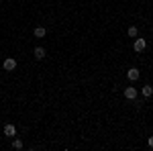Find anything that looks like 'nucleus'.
Here are the masks:
<instances>
[{"mask_svg":"<svg viewBox=\"0 0 153 151\" xmlns=\"http://www.w3.org/2000/svg\"><path fill=\"white\" fill-rule=\"evenodd\" d=\"M133 49H135L137 53H143V51L147 49V41H145V39H135V43H133Z\"/></svg>","mask_w":153,"mask_h":151,"instance_id":"obj_1","label":"nucleus"},{"mask_svg":"<svg viewBox=\"0 0 153 151\" xmlns=\"http://www.w3.org/2000/svg\"><path fill=\"white\" fill-rule=\"evenodd\" d=\"M125 98H127V100H135V98H137V88H133V86H129V88H125Z\"/></svg>","mask_w":153,"mask_h":151,"instance_id":"obj_2","label":"nucleus"},{"mask_svg":"<svg viewBox=\"0 0 153 151\" xmlns=\"http://www.w3.org/2000/svg\"><path fill=\"white\" fill-rule=\"evenodd\" d=\"M2 68H4L6 71H12V70H16V59H12V57L4 59V63H2Z\"/></svg>","mask_w":153,"mask_h":151,"instance_id":"obj_3","label":"nucleus"},{"mask_svg":"<svg viewBox=\"0 0 153 151\" xmlns=\"http://www.w3.org/2000/svg\"><path fill=\"white\" fill-rule=\"evenodd\" d=\"M4 135H6V137H14V135H16V127H14L12 123L4 125Z\"/></svg>","mask_w":153,"mask_h":151,"instance_id":"obj_4","label":"nucleus"},{"mask_svg":"<svg viewBox=\"0 0 153 151\" xmlns=\"http://www.w3.org/2000/svg\"><path fill=\"white\" fill-rule=\"evenodd\" d=\"M33 55H35V59H45V55H47V51H45V47H35Z\"/></svg>","mask_w":153,"mask_h":151,"instance_id":"obj_5","label":"nucleus"},{"mask_svg":"<svg viewBox=\"0 0 153 151\" xmlns=\"http://www.w3.org/2000/svg\"><path fill=\"white\" fill-rule=\"evenodd\" d=\"M139 76H141V74H139V70H137V68H131L129 71H127V78H129L131 82H135V80H139Z\"/></svg>","mask_w":153,"mask_h":151,"instance_id":"obj_6","label":"nucleus"},{"mask_svg":"<svg viewBox=\"0 0 153 151\" xmlns=\"http://www.w3.org/2000/svg\"><path fill=\"white\" fill-rule=\"evenodd\" d=\"M141 94H143V98H151V96H153V86L145 84V86L141 88Z\"/></svg>","mask_w":153,"mask_h":151,"instance_id":"obj_7","label":"nucleus"},{"mask_svg":"<svg viewBox=\"0 0 153 151\" xmlns=\"http://www.w3.org/2000/svg\"><path fill=\"white\" fill-rule=\"evenodd\" d=\"M33 35H35L37 39H43V37L47 35V31H45V27H35V29H33Z\"/></svg>","mask_w":153,"mask_h":151,"instance_id":"obj_8","label":"nucleus"},{"mask_svg":"<svg viewBox=\"0 0 153 151\" xmlns=\"http://www.w3.org/2000/svg\"><path fill=\"white\" fill-rule=\"evenodd\" d=\"M127 35H129L131 39H135V37L139 35V29H137V27H133V25H131L129 29H127Z\"/></svg>","mask_w":153,"mask_h":151,"instance_id":"obj_9","label":"nucleus"},{"mask_svg":"<svg viewBox=\"0 0 153 151\" xmlns=\"http://www.w3.org/2000/svg\"><path fill=\"white\" fill-rule=\"evenodd\" d=\"M12 147H14V149H23L25 145H23V141H21V139H14V141H12Z\"/></svg>","mask_w":153,"mask_h":151,"instance_id":"obj_10","label":"nucleus"},{"mask_svg":"<svg viewBox=\"0 0 153 151\" xmlns=\"http://www.w3.org/2000/svg\"><path fill=\"white\" fill-rule=\"evenodd\" d=\"M147 147L153 149V137H147Z\"/></svg>","mask_w":153,"mask_h":151,"instance_id":"obj_11","label":"nucleus"}]
</instances>
